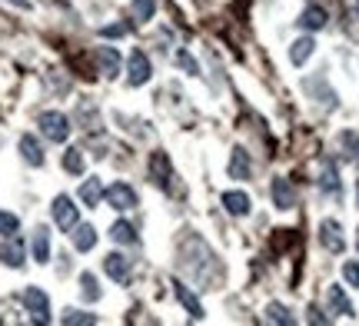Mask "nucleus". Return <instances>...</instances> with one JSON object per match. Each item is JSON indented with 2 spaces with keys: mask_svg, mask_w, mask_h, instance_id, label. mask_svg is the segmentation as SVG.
<instances>
[{
  "mask_svg": "<svg viewBox=\"0 0 359 326\" xmlns=\"http://www.w3.org/2000/svg\"><path fill=\"white\" fill-rule=\"evenodd\" d=\"M37 123H40V133H43L47 140H53V144H64L67 137H70V120H67V114H60V110H43Z\"/></svg>",
  "mask_w": 359,
  "mask_h": 326,
  "instance_id": "1",
  "label": "nucleus"
},
{
  "mask_svg": "<svg viewBox=\"0 0 359 326\" xmlns=\"http://www.w3.org/2000/svg\"><path fill=\"white\" fill-rule=\"evenodd\" d=\"M50 213H53V223L64 230V233H70L74 226L80 223V210L74 207V200L67 193H60V196H53V207H50Z\"/></svg>",
  "mask_w": 359,
  "mask_h": 326,
  "instance_id": "2",
  "label": "nucleus"
},
{
  "mask_svg": "<svg viewBox=\"0 0 359 326\" xmlns=\"http://www.w3.org/2000/svg\"><path fill=\"white\" fill-rule=\"evenodd\" d=\"M20 300H24L27 313H34L37 323H50V300H47V293H43L40 287H27Z\"/></svg>",
  "mask_w": 359,
  "mask_h": 326,
  "instance_id": "3",
  "label": "nucleus"
},
{
  "mask_svg": "<svg viewBox=\"0 0 359 326\" xmlns=\"http://www.w3.org/2000/svg\"><path fill=\"white\" fill-rule=\"evenodd\" d=\"M103 200H107V203H110L114 210H120V213H123V210H133V207H137V190H133L130 183L116 180L114 186H107V190H103Z\"/></svg>",
  "mask_w": 359,
  "mask_h": 326,
  "instance_id": "4",
  "label": "nucleus"
},
{
  "mask_svg": "<svg viewBox=\"0 0 359 326\" xmlns=\"http://www.w3.org/2000/svg\"><path fill=\"white\" fill-rule=\"evenodd\" d=\"M154 77V67H150V57L143 50H133L130 53V60H127V80H130V87H143L147 80Z\"/></svg>",
  "mask_w": 359,
  "mask_h": 326,
  "instance_id": "5",
  "label": "nucleus"
},
{
  "mask_svg": "<svg viewBox=\"0 0 359 326\" xmlns=\"http://www.w3.org/2000/svg\"><path fill=\"white\" fill-rule=\"evenodd\" d=\"M320 243L330 250V253H343V250H346V236H343L339 220H333V217H330V220L320 223Z\"/></svg>",
  "mask_w": 359,
  "mask_h": 326,
  "instance_id": "6",
  "label": "nucleus"
},
{
  "mask_svg": "<svg viewBox=\"0 0 359 326\" xmlns=\"http://www.w3.org/2000/svg\"><path fill=\"white\" fill-rule=\"evenodd\" d=\"M320 190L326 196H336L339 200V193H343V183H339V170H336L333 160H323V170H320Z\"/></svg>",
  "mask_w": 359,
  "mask_h": 326,
  "instance_id": "7",
  "label": "nucleus"
},
{
  "mask_svg": "<svg viewBox=\"0 0 359 326\" xmlns=\"http://www.w3.org/2000/svg\"><path fill=\"white\" fill-rule=\"evenodd\" d=\"M30 253H34V263H50V230L47 226H34V236H30Z\"/></svg>",
  "mask_w": 359,
  "mask_h": 326,
  "instance_id": "8",
  "label": "nucleus"
},
{
  "mask_svg": "<svg viewBox=\"0 0 359 326\" xmlns=\"http://www.w3.org/2000/svg\"><path fill=\"white\" fill-rule=\"evenodd\" d=\"M4 240H7V243L0 247V263L11 266V270H20V266H24V243L17 240V233L4 236Z\"/></svg>",
  "mask_w": 359,
  "mask_h": 326,
  "instance_id": "9",
  "label": "nucleus"
},
{
  "mask_svg": "<svg viewBox=\"0 0 359 326\" xmlns=\"http://www.w3.org/2000/svg\"><path fill=\"white\" fill-rule=\"evenodd\" d=\"M103 270H107V276L116 280V283H127L130 280V260L123 253H107V257H103Z\"/></svg>",
  "mask_w": 359,
  "mask_h": 326,
  "instance_id": "10",
  "label": "nucleus"
},
{
  "mask_svg": "<svg viewBox=\"0 0 359 326\" xmlns=\"http://www.w3.org/2000/svg\"><path fill=\"white\" fill-rule=\"evenodd\" d=\"M17 147H20V157H24L30 167H43V163H47V157H43V147H40V140L34 137V133H24Z\"/></svg>",
  "mask_w": 359,
  "mask_h": 326,
  "instance_id": "11",
  "label": "nucleus"
},
{
  "mask_svg": "<svg viewBox=\"0 0 359 326\" xmlns=\"http://www.w3.org/2000/svg\"><path fill=\"white\" fill-rule=\"evenodd\" d=\"M226 170H230V180H250V170H253V163H250V154H246L243 147H233Z\"/></svg>",
  "mask_w": 359,
  "mask_h": 326,
  "instance_id": "12",
  "label": "nucleus"
},
{
  "mask_svg": "<svg viewBox=\"0 0 359 326\" xmlns=\"http://www.w3.org/2000/svg\"><path fill=\"white\" fill-rule=\"evenodd\" d=\"M97 64H100L103 77H116L120 74V64H123V57L116 47H97Z\"/></svg>",
  "mask_w": 359,
  "mask_h": 326,
  "instance_id": "13",
  "label": "nucleus"
},
{
  "mask_svg": "<svg viewBox=\"0 0 359 326\" xmlns=\"http://www.w3.org/2000/svg\"><path fill=\"white\" fill-rule=\"evenodd\" d=\"M273 203L280 210H293L296 207V190L290 180H283V177H276L273 180Z\"/></svg>",
  "mask_w": 359,
  "mask_h": 326,
  "instance_id": "14",
  "label": "nucleus"
},
{
  "mask_svg": "<svg viewBox=\"0 0 359 326\" xmlns=\"http://www.w3.org/2000/svg\"><path fill=\"white\" fill-rule=\"evenodd\" d=\"M326 303H330V310H333L336 316H356V310H353V303H349V297H346V290L343 287L326 290Z\"/></svg>",
  "mask_w": 359,
  "mask_h": 326,
  "instance_id": "15",
  "label": "nucleus"
},
{
  "mask_svg": "<svg viewBox=\"0 0 359 326\" xmlns=\"http://www.w3.org/2000/svg\"><path fill=\"white\" fill-rule=\"evenodd\" d=\"M223 207H226L230 217H246V213H250V196H246L243 190H226V193H223Z\"/></svg>",
  "mask_w": 359,
  "mask_h": 326,
  "instance_id": "16",
  "label": "nucleus"
},
{
  "mask_svg": "<svg viewBox=\"0 0 359 326\" xmlns=\"http://www.w3.org/2000/svg\"><path fill=\"white\" fill-rule=\"evenodd\" d=\"M70 236H74V247H77L80 253H90V250L97 247V230H93L90 223H77V226L70 230Z\"/></svg>",
  "mask_w": 359,
  "mask_h": 326,
  "instance_id": "17",
  "label": "nucleus"
},
{
  "mask_svg": "<svg viewBox=\"0 0 359 326\" xmlns=\"http://www.w3.org/2000/svg\"><path fill=\"white\" fill-rule=\"evenodd\" d=\"M80 200H83L87 207L97 210V203L103 200V183H100V177H87V180L80 183Z\"/></svg>",
  "mask_w": 359,
  "mask_h": 326,
  "instance_id": "18",
  "label": "nucleus"
},
{
  "mask_svg": "<svg viewBox=\"0 0 359 326\" xmlns=\"http://www.w3.org/2000/svg\"><path fill=\"white\" fill-rule=\"evenodd\" d=\"M326 20H330V17H326V11H323V7H316V4H309L306 11L299 13V27H303V30H323V27H326Z\"/></svg>",
  "mask_w": 359,
  "mask_h": 326,
  "instance_id": "19",
  "label": "nucleus"
},
{
  "mask_svg": "<svg viewBox=\"0 0 359 326\" xmlns=\"http://www.w3.org/2000/svg\"><path fill=\"white\" fill-rule=\"evenodd\" d=\"M313 53H316V40H313V37H299L293 47H290V60H293L296 67H303Z\"/></svg>",
  "mask_w": 359,
  "mask_h": 326,
  "instance_id": "20",
  "label": "nucleus"
},
{
  "mask_svg": "<svg viewBox=\"0 0 359 326\" xmlns=\"http://www.w3.org/2000/svg\"><path fill=\"white\" fill-rule=\"evenodd\" d=\"M173 297H177V300L187 306V313H190L193 320H200V316H203V306L196 303V297H193V293L183 287V283H173Z\"/></svg>",
  "mask_w": 359,
  "mask_h": 326,
  "instance_id": "21",
  "label": "nucleus"
},
{
  "mask_svg": "<svg viewBox=\"0 0 359 326\" xmlns=\"http://www.w3.org/2000/svg\"><path fill=\"white\" fill-rule=\"evenodd\" d=\"M167 177H170L167 154H154V160H150V180H154L156 186H167Z\"/></svg>",
  "mask_w": 359,
  "mask_h": 326,
  "instance_id": "22",
  "label": "nucleus"
},
{
  "mask_svg": "<svg viewBox=\"0 0 359 326\" xmlns=\"http://www.w3.org/2000/svg\"><path fill=\"white\" fill-rule=\"evenodd\" d=\"M339 147H343V157L359 163V130H346L339 133Z\"/></svg>",
  "mask_w": 359,
  "mask_h": 326,
  "instance_id": "23",
  "label": "nucleus"
},
{
  "mask_svg": "<svg viewBox=\"0 0 359 326\" xmlns=\"http://www.w3.org/2000/svg\"><path fill=\"white\" fill-rule=\"evenodd\" d=\"M110 236H114L116 243H123V247H133V243H137V230H133L127 220H116L114 226H110Z\"/></svg>",
  "mask_w": 359,
  "mask_h": 326,
  "instance_id": "24",
  "label": "nucleus"
},
{
  "mask_svg": "<svg viewBox=\"0 0 359 326\" xmlns=\"http://www.w3.org/2000/svg\"><path fill=\"white\" fill-rule=\"evenodd\" d=\"M80 297H83L87 303L100 300V283H97V276L93 273H80Z\"/></svg>",
  "mask_w": 359,
  "mask_h": 326,
  "instance_id": "25",
  "label": "nucleus"
},
{
  "mask_svg": "<svg viewBox=\"0 0 359 326\" xmlns=\"http://www.w3.org/2000/svg\"><path fill=\"white\" fill-rule=\"evenodd\" d=\"M263 320H266V323H286V326L296 323V316L290 313L283 303H269V306H266V316H263Z\"/></svg>",
  "mask_w": 359,
  "mask_h": 326,
  "instance_id": "26",
  "label": "nucleus"
},
{
  "mask_svg": "<svg viewBox=\"0 0 359 326\" xmlns=\"http://www.w3.org/2000/svg\"><path fill=\"white\" fill-rule=\"evenodd\" d=\"M64 170H67V173H74V177H80V173H83V154H80L77 147H70V150L64 154Z\"/></svg>",
  "mask_w": 359,
  "mask_h": 326,
  "instance_id": "27",
  "label": "nucleus"
},
{
  "mask_svg": "<svg viewBox=\"0 0 359 326\" xmlns=\"http://www.w3.org/2000/svg\"><path fill=\"white\" fill-rule=\"evenodd\" d=\"M20 230V217L11 210H0V236H13Z\"/></svg>",
  "mask_w": 359,
  "mask_h": 326,
  "instance_id": "28",
  "label": "nucleus"
},
{
  "mask_svg": "<svg viewBox=\"0 0 359 326\" xmlns=\"http://www.w3.org/2000/svg\"><path fill=\"white\" fill-rule=\"evenodd\" d=\"M173 60H177V67H180V70H187L190 77H200V64H196L187 50H177V57H173Z\"/></svg>",
  "mask_w": 359,
  "mask_h": 326,
  "instance_id": "29",
  "label": "nucleus"
},
{
  "mask_svg": "<svg viewBox=\"0 0 359 326\" xmlns=\"http://www.w3.org/2000/svg\"><path fill=\"white\" fill-rule=\"evenodd\" d=\"M156 13V0H133V17L137 20H150Z\"/></svg>",
  "mask_w": 359,
  "mask_h": 326,
  "instance_id": "30",
  "label": "nucleus"
},
{
  "mask_svg": "<svg viewBox=\"0 0 359 326\" xmlns=\"http://www.w3.org/2000/svg\"><path fill=\"white\" fill-rule=\"evenodd\" d=\"M60 323H97V316L93 313H83V310H64V316H60Z\"/></svg>",
  "mask_w": 359,
  "mask_h": 326,
  "instance_id": "31",
  "label": "nucleus"
},
{
  "mask_svg": "<svg viewBox=\"0 0 359 326\" xmlns=\"http://www.w3.org/2000/svg\"><path fill=\"white\" fill-rule=\"evenodd\" d=\"M343 280H346L349 287L359 290V263L356 260H346V263H343Z\"/></svg>",
  "mask_w": 359,
  "mask_h": 326,
  "instance_id": "32",
  "label": "nucleus"
},
{
  "mask_svg": "<svg viewBox=\"0 0 359 326\" xmlns=\"http://www.w3.org/2000/svg\"><path fill=\"white\" fill-rule=\"evenodd\" d=\"M130 34V24H110V27H100V37H127Z\"/></svg>",
  "mask_w": 359,
  "mask_h": 326,
  "instance_id": "33",
  "label": "nucleus"
},
{
  "mask_svg": "<svg viewBox=\"0 0 359 326\" xmlns=\"http://www.w3.org/2000/svg\"><path fill=\"white\" fill-rule=\"evenodd\" d=\"M7 4H17L20 11H30V0H7Z\"/></svg>",
  "mask_w": 359,
  "mask_h": 326,
  "instance_id": "34",
  "label": "nucleus"
},
{
  "mask_svg": "<svg viewBox=\"0 0 359 326\" xmlns=\"http://www.w3.org/2000/svg\"><path fill=\"white\" fill-rule=\"evenodd\" d=\"M356 203H359V180H356Z\"/></svg>",
  "mask_w": 359,
  "mask_h": 326,
  "instance_id": "35",
  "label": "nucleus"
},
{
  "mask_svg": "<svg viewBox=\"0 0 359 326\" xmlns=\"http://www.w3.org/2000/svg\"><path fill=\"white\" fill-rule=\"evenodd\" d=\"M356 247H359V230H356Z\"/></svg>",
  "mask_w": 359,
  "mask_h": 326,
  "instance_id": "36",
  "label": "nucleus"
}]
</instances>
